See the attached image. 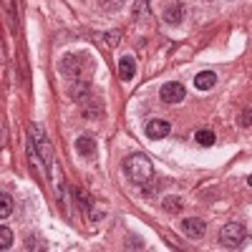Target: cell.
Segmentation results:
<instances>
[{"instance_id":"30bf717a","label":"cell","mask_w":252,"mask_h":252,"mask_svg":"<svg viewBox=\"0 0 252 252\" xmlns=\"http://www.w3.org/2000/svg\"><path fill=\"white\" fill-rule=\"evenodd\" d=\"M194 139H197V141H199L202 146H212V144H215V134L209 131V129H199Z\"/></svg>"},{"instance_id":"5b68a950","label":"cell","mask_w":252,"mask_h":252,"mask_svg":"<svg viewBox=\"0 0 252 252\" xmlns=\"http://www.w3.org/2000/svg\"><path fill=\"white\" fill-rule=\"evenodd\" d=\"M182 232H184L187 237H202V235L207 232V224H204L202 220H197V217L184 220V222H182Z\"/></svg>"},{"instance_id":"ba28073f","label":"cell","mask_w":252,"mask_h":252,"mask_svg":"<svg viewBox=\"0 0 252 252\" xmlns=\"http://www.w3.org/2000/svg\"><path fill=\"white\" fill-rule=\"evenodd\" d=\"M76 149H78V154H83V157H91V154L96 152V141H94L91 136H78Z\"/></svg>"},{"instance_id":"7c38bea8","label":"cell","mask_w":252,"mask_h":252,"mask_svg":"<svg viewBox=\"0 0 252 252\" xmlns=\"http://www.w3.org/2000/svg\"><path fill=\"white\" fill-rule=\"evenodd\" d=\"M121 5H124V0H101V10H106V13H116Z\"/></svg>"},{"instance_id":"6da1fadb","label":"cell","mask_w":252,"mask_h":252,"mask_svg":"<svg viewBox=\"0 0 252 252\" xmlns=\"http://www.w3.org/2000/svg\"><path fill=\"white\" fill-rule=\"evenodd\" d=\"M124 174L129 177L134 184L144 187V184H149L152 177H154V166L152 161L146 159L144 154H131V157H126L124 159Z\"/></svg>"},{"instance_id":"277c9868","label":"cell","mask_w":252,"mask_h":252,"mask_svg":"<svg viewBox=\"0 0 252 252\" xmlns=\"http://www.w3.org/2000/svg\"><path fill=\"white\" fill-rule=\"evenodd\" d=\"M169 131H172V126H169V121H164V119H154V121L146 124V136L149 139H164Z\"/></svg>"},{"instance_id":"3957f363","label":"cell","mask_w":252,"mask_h":252,"mask_svg":"<svg viewBox=\"0 0 252 252\" xmlns=\"http://www.w3.org/2000/svg\"><path fill=\"white\" fill-rule=\"evenodd\" d=\"M159 98L164 103H179L184 101V86L179 81H169V83H164L161 91H159Z\"/></svg>"},{"instance_id":"8fae6325","label":"cell","mask_w":252,"mask_h":252,"mask_svg":"<svg viewBox=\"0 0 252 252\" xmlns=\"http://www.w3.org/2000/svg\"><path fill=\"white\" fill-rule=\"evenodd\" d=\"M182 207H184V202L179 197H166L164 199V209H166V212H179Z\"/></svg>"},{"instance_id":"9a60e30c","label":"cell","mask_w":252,"mask_h":252,"mask_svg":"<svg viewBox=\"0 0 252 252\" xmlns=\"http://www.w3.org/2000/svg\"><path fill=\"white\" fill-rule=\"evenodd\" d=\"M144 5H146V0H139V3H136V15L139 18H144Z\"/></svg>"},{"instance_id":"5bb4252c","label":"cell","mask_w":252,"mask_h":252,"mask_svg":"<svg viewBox=\"0 0 252 252\" xmlns=\"http://www.w3.org/2000/svg\"><path fill=\"white\" fill-rule=\"evenodd\" d=\"M0 199H3V207H0V217L5 220V217L10 215V209H13V199H10V194H3Z\"/></svg>"},{"instance_id":"2e32d148","label":"cell","mask_w":252,"mask_h":252,"mask_svg":"<svg viewBox=\"0 0 252 252\" xmlns=\"http://www.w3.org/2000/svg\"><path fill=\"white\" fill-rule=\"evenodd\" d=\"M250 187H252V177H250Z\"/></svg>"},{"instance_id":"52a82bcc","label":"cell","mask_w":252,"mask_h":252,"mask_svg":"<svg viewBox=\"0 0 252 252\" xmlns=\"http://www.w3.org/2000/svg\"><path fill=\"white\" fill-rule=\"evenodd\" d=\"M217 83V76L212 73V71H202V73H197V78H194V86L199 89V91H209Z\"/></svg>"},{"instance_id":"7a4b0ae2","label":"cell","mask_w":252,"mask_h":252,"mask_svg":"<svg viewBox=\"0 0 252 252\" xmlns=\"http://www.w3.org/2000/svg\"><path fill=\"white\" fill-rule=\"evenodd\" d=\"M245 224L242 222H229L222 227V232H220V242L224 247H240L245 242Z\"/></svg>"},{"instance_id":"9c48e42d","label":"cell","mask_w":252,"mask_h":252,"mask_svg":"<svg viewBox=\"0 0 252 252\" xmlns=\"http://www.w3.org/2000/svg\"><path fill=\"white\" fill-rule=\"evenodd\" d=\"M164 20L169 26H177V23H182V5H174V8H169L164 13Z\"/></svg>"},{"instance_id":"8992f818","label":"cell","mask_w":252,"mask_h":252,"mask_svg":"<svg viewBox=\"0 0 252 252\" xmlns=\"http://www.w3.org/2000/svg\"><path fill=\"white\" fill-rule=\"evenodd\" d=\"M119 76H121L124 81H131V78L136 76V61H134L131 56H124V58L119 61Z\"/></svg>"},{"instance_id":"4fadbf2b","label":"cell","mask_w":252,"mask_h":252,"mask_svg":"<svg viewBox=\"0 0 252 252\" xmlns=\"http://www.w3.org/2000/svg\"><path fill=\"white\" fill-rule=\"evenodd\" d=\"M10 245H13V232H10L8 227H3V229H0V247L8 250Z\"/></svg>"}]
</instances>
